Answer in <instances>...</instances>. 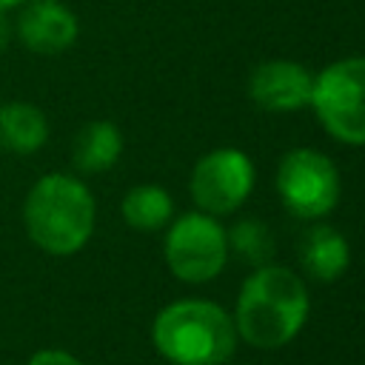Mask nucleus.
Returning a JSON list of instances; mask_svg holds the SVG:
<instances>
[{"mask_svg": "<svg viewBox=\"0 0 365 365\" xmlns=\"http://www.w3.org/2000/svg\"><path fill=\"white\" fill-rule=\"evenodd\" d=\"M308 311L311 297L302 277L285 265L268 262L245 277L231 319L242 342L259 351H274L302 331Z\"/></svg>", "mask_w": 365, "mask_h": 365, "instance_id": "f257e3e1", "label": "nucleus"}, {"mask_svg": "<svg viewBox=\"0 0 365 365\" xmlns=\"http://www.w3.org/2000/svg\"><path fill=\"white\" fill-rule=\"evenodd\" d=\"M123 220L128 228L134 231H160L171 222L174 214V200L165 188L154 185V182H143L125 191L123 197Z\"/></svg>", "mask_w": 365, "mask_h": 365, "instance_id": "ddd939ff", "label": "nucleus"}, {"mask_svg": "<svg viewBox=\"0 0 365 365\" xmlns=\"http://www.w3.org/2000/svg\"><path fill=\"white\" fill-rule=\"evenodd\" d=\"M29 365H83L74 354H68V351H60V348H43V351H37L31 359H29Z\"/></svg>", "mask_w": 365, "mask_h": 365, "instance_id": "2eb2a0df", "label": "nucleus"}, {"mask_svg": "<svg viewBox=\"0 0 365 365\" xmlns=\"http://www.w3.org/2000/svg\"><path fill=\"white\" fill-rule=\"evenodd\" d=\"M14 34L34 54H63L77 43L80 20L60 0H26L14 20Z\"/></svg>", "mask_w": 365, "mask_h": 365, "instance_id": "1a4fd4ad", "label": "nucleus"}, {"mask_svg": "<svg viewBox=\"0 0 365 365\" xmlns=\"http://www.w3.org/2000/svg\"><path fill=\"white\" fill-rule=\"evenodd\" d=\"M48 140V120L34 103H0V148L11 154H34Z\"/></svg>", "mask_w": 365, "mask_h": 365, "instance_id": "9b49d317", "label": "nucleus"}, {"mask_svg": "<svg viewBox=\"0 0 365 365\" xmlns=\"http://www.w3.org/2000/svg\"><path fill=\"white\" fill-rule=\"evenodd\" d=\"M123 154V134L108 120L86 123L74 143H71V163L83 174H103L108 171Z\"/></svg>", "mask_w": 365, "mask_h": 365, "instance_id": "f8f14e48", "label": "nucleus"}, {"mask_svg": "<svg viewBox=\"0 0 365 365\" xmlns=\"http://www.w3.org/2000/svg\"><path fill=\"white\" fill-rule=\"evenodd\" d=\"M311 108L345 145H365V57H342L314 74Z\"/></svg>", "mask_w": 365, "mask_h": 365, "instance_id": "20e7f679", "label": "nucleus"}, {"mask_svg": "<svg viewBox=\"0 0 365 365\" xmlns=\"http://www.w3.org/2000/svg\"><path fill=\"white\" fill-rule=\"evenodd\" d=\"M228 237V248L251 262V265H268L271 262V254H274V237L268 231V225L262 220H254V217H245L240 222L231 225V231H225Z\"/></svg>", "mask_w": 365, "mask_h": 365, "instance_id": "4468645a", "label": "nucleus"}, {"mask_svg": "<svg viewBox=\"0 0 365 365\" xmlns=\"http://www.w3.org/2000/svg\"><path fill=\"white\" fill-rule=\"evenodd\" d=\"M26 0H0V11H9V9H14V6H23Z\"/></svg>", "mask_w": 365, "mask_h": 365, "instance_id": "f3484780", "label": "nucleus"}, {"mask_svg": "<svg viewBox=\"0 0 365 365\" xmlns=\"http://www.w3.org/2000/svg\"><path fill=\"white\" fill-rule=\"evenodd\" d=\"M339 171L317 148H291L277 165V194L288 214L317 222L339 202Z\"/></svg>", "mask_w": 365, "mask_h": 365, "instance_id": "39448f33", "label": "nucleus"}, {"mask_svg": "<svg viewBox=\"0 0 365 365\" xmlns=\"http://www.w3.org/2000/svg\"><path fill=\"white\" fill-rule=\"evenodd\" d=\"M297 257L302 271L317 279V282H334L348 271L351 262V248L348 240L325 222H314L311 228L302 231L297 242Z\"/></svg>", "mask_w": 365, "mask_h": 365, "instance_id": "9d476101", "label": "nucleus"}, {"mask_svg": "<svg viewBox=\"0 0 365 365\" xmlns=\"http://www.w3.org/2000/svg\"><path fill=\"white\" fill-rule=\"evenodd\" d=\"M237 339L231 314L211 299H177L151 325V342L171 365H225Z\"/></svg>", "mask_w": 365, "mask_h": 365, "instance_id": "7ed1b4c3", "label": "nucleus"}, {"mask_svg": "<svg viewBox=\"0 0 365 365\" xmlns=\"http://www.w3.org/2000/svg\"><path fill=\"white\" fill-rule=\"evenodd\" d=\"M11 34H14V26L9 23V17H6V11H0V51H6V46H9V40H11Z\"/></svg>", "mask_w": 365, "mask_h": 365, "instance_id": "dca6fc26", "label": "nucleus"}, {"mask_svg": "<svg viewBox=\"0 0 365 365\" xmlns=\"http://www.w3.org/2000/svg\"><path fill=\"white\" fill-rule=\"evenodd\" d=\"M165 265L168 271L191 285L211 282L228 262V237L217 217L188 211L177 217L165 231Z\"/></svg>", "mask_w": 365, "mask_h": 365, "instance_id": "423d86ee", "label": "nucleus"}, {"mask_svg": "<svg viewBox=\"0 0 365 365\" xmlns=\"http://www.w3.org/2000/svg\"><path fill=\"white\" fill-rule=\"evenodd\" d=\"M254 188V163L240 148H214L191 171V200L202 214L222 217L237 211Z\"/></svg>", "mask_w": 365, "mask_h": 365, "instance_id": "0eeeda50", "label": "nucleus"}, {"mask_svg": "<svg viewBox=\"0 0 365 365\" xmlns=\"http://www.w3.org/2000/svg\"><path fill=\"white\" fill-rule=\"evenodd\" d=\"M248 97L271 114L308 108L314 97V74L294 60H265L248 77Z\"/></svg>", "mask_w": 365, "mask_h": 365, "instance_id": "6e6552de", "label": "nucleus"}, {"mask_svg": "<svg viewBox=\"0 0 365 365\" xmlns=\"http://www.w3.org/2000/svg\"><path fill=\"white\" fill-rule=\"evenodd\" d=\"M94 220V194L74 174L63 171L43 174L29 188L23 202V225L29 240L51 257L77 254L91 240Z\"/></svg>", "mask_w": 365, "mask_h": 365, "instance_id": "f03ea898", "label": "nucleus"}]
</instances>
